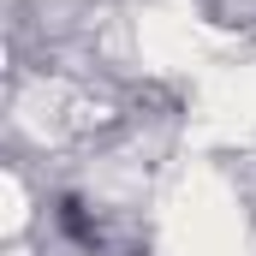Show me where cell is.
I'll list each match as a JSON object with an SVG mask.
<instances>
[{"instance_id":"obj_1","label":"cell","mask_w":256,"mask_h":256,"mask_svg":"<svg viewBox=\"0 0 256 256\" xmlns=\"http://www.w3.org/2000/svg\"><path fill=\"white\" fill-rule=\"evenodd\" d=\"M60 232L72 238V244H84V250L102 244V232H96V220H90V208H84L78 196H60Z\"/></svg>"}]
</instances>
